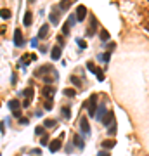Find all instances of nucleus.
<instances>
[{"label":"nucleus","mask_w":149,"mask_h":156,"mask_svg":"<svg viewBox=\"0 0 149 156\" xmlns=\"http://www.w3.org/2000/svg\"><path fill=\"white\" fill-rule=\"evenodd\" d=\"M70 82H73V85H75V87H80V85H81V82H80L76 76H71V78H70Z\"/></svg>","instance_id":"cd10ccee"},{"label":"nucleus","mask_w":149,"mask_h":156,"mask_svg":"<svg viewBox=\"0 0 149 156\" xmlns=\"http://www.w3.org/2000/svg\"><path fill=\"white\" fill-rule=\"evenodd\" d=\"M0 16H2L4 19H9L11 17V11L9 9H2V11H0Z\"/></svg>","instance_id":"5701e85b"},{"label":"nucleus","mask_w":149,"mask_h":156,"mask_svg":"<svg viewBox=\"0 0 149 156\" xmlns=\"http://www.w3.org/2000/svg\"><path fill=\"white\" fill-rule=\"evenodd\" d=\"M99 37H101V40H102V42H108V40H109V33L106 31V30H101Z\"/></svg>","instance_id":"412c9836"},{"label":"nucleus","mask_w":149,"mask_h":156,"mask_svg":"<svg viewBox=\"0 0 149 156\" xmlns=\"http://www.w3.org/2000/svg\"><path fill=\"white\" fill-rule=\"evenodd\" d=\"M66 153H73V144H68L66 146Z\"/></svg>","instance_id":"e433bc0d"},{"label":"nucleus","mask_w":149,"mask_h":156,"mask_svg":"<svg viewBox=\"0 0 149 156\" xmlns=\"http://www.w3.org/2000/svg\"><path fill=\"white\" fill-rule=\"evenodd\" d=\"M95 30H97V23H95V17H94V16H90V28H89L87 35H89V37H92V35L95 33Z\"/></svg>","instance_id":"9d476101"},{"label":"nucleus","mask_w":149,"mask_h":156,"mask_svg":"<svg viewBox=\"0 0 149 156\" xmlns=\"http://www.w3.org/2000/svg\"><path fill=\"white\" fill-rule=\"evenodd\" d=\"M62 116H64L66 120H70V118H71V111H70V108H66V106L62 108Z\"/></svg>","instance_id":"4be33fe9"},{"label":"nucleus","mask_w":149,"mask_h":156,"mask_svg":"<svg viewBox=\"0 0 149 156\" xmlns=\"http://www.w3.org/2000/svg\"><path fill=\"white\" fill-rule=\"evenodd\" d=\"M70 28H71V25H70L68 21H66V25L62 26V35H68V33H70Z\"/></svg>","instance_id":"a878e982"},{"label":"nucleus","mask_w":149,"mask_h":156,"mask_svg":"<svg viewBox=\"0 0 149 156\" xmlns=\"http://www.w3.org/2000/svg\"><path fill=\"white\" fill-rule=\"evenodd\" d=\"M14 45H16V47H23V45H25L23 31H21L19 28H16V31H14Z\"/></svg>","instance_id":"f03ea898"},{"label":"nucleus","mask_w":149,"mask_h":156,"mask_svg":"<svg viewBox=\"0 0 149 156\" xmlns=\"http://www.w3.org/2000/svg\"><path fill=\"white\" fill-rule=\"evenodd\" d=\"M30 102H31V101H30V99H26V101L23 102V108H28V106H30Z\"/></svg>","instance_id":"ea45409f"},{"label":"nucleus","mask_w":149,"mask_h":156,"mask_svg":"<svg viewBox=\"0 0 149 156\" xmlns=\"http://www.w3.org/2000/svg\"><path fill=\"white\" fill-rule=\"evenodd\" d=\"M87 68H89L92 73H97V71H99V68H95V64H94V62H90V61L87 62Z\"/></svg>","instance_id":"b1692460"},{"label":"nucleus","mask_w":149,"mask_h":156,"mask_svg":"<svg viewBox=\"0 0 149 156\" xmlns=\"http://www.w3.org/2000/svg\"><path fill=\"white\" fill-rule=\"evenodd\" d=\"M28 2H30V4H33V2H36V0H28Z\"/></svg>","instance_id":"79ce46f5"},{"label":"nucleus","mask_w":149,"mask_h":156,"mask_svg":"<svg viewBox=\"0 0 149 156\" xmlns=\"http://www.w3.org/2000/svg\"><path fill=\"white\" fill-rule=\"evenodd\" d=\"M83 108H87V111H89L90 116H95V113H97L95 109H99V108H97V94H92L90 99L83 104Z\"/></svg>","instance_id":"f257e3e1"},{"label":"nucleus","mask_w":149,"mask_h":156,"mask_svg":"<svg viewBox=\"0 0 149 156\" xmlns=\"http://www.w3.org/2000/svg\"><path fill=\"white\" fill-rule=\"evenodd\" d=\"M40 144H42V146H49V144H50L49 135H44V137H42V139H40Z\"/></svg>","instance_id":"393cba45"},{"label":"nucleus","mask_w":149,"mask_h":156,"mask_svg":"<svg viewBox=\"0 0 149 156\" xmlns=\"http://www.w3.org/2000/svg\"><path fill=\"white\" fill-rule=\"evenodd\" d=\"M62 139H64V135H61L59 139H54V141L49 144V149H50V153H57V151L61 149V146H62Z\"/></svg>","instance_id":"7ed1b4c3"},{"label":"nucleus","mask_w":149,"mask_h":156,"mask_svg":"<svg viewBox=\"0 0 149 156\" xmlns=\"http://www.w3.org/2000/svg\"><path fill=\"white\" fill-rule=\"evenodd\" d=\"M85 16H87V7H85V5H78V9H76V21H83Z\"/></svg>","instance_id":"6e6552de"},{"label":"nucleus","mask_w":149,"mask_h":156,"mask_svg":"<svg viewBox=\"0 0 149 156\" xmlns=\"http://www.w3.org/2000/svg\"><path fill=\"white\" fill-rule=\"evenodd\" d=\"M50 23L52 25H59V12H50Z\"/></svg>","instance_id":"f3484780"},{"label":"nucleus","mask_w":149,"mask_h":156,"mask_svg":"<svg viewBox=\"0 0 149 156\" xmlns=\"http://www.w3.org/2000/svg\"><path fill=\"white\" fill-rule=\"evenodd\" d=\"M12 115H14L16 118H21V111H19V109H17V111H12Z\"/></svg>","instance_id":"4c0bfd02"},{"label":"nucleus","mask_w":149,"mask_h":156,"mask_svg":"<svg viewBox=\"0 0 149 156\" xmlns=\"http://www.w3.org/2000/svg\"><path fill=\"white\" fill-rule=\"evenodd\" d=\"M44 123H45V127H47V128H52V127H54L57 121H56V120H45Z\"/></svg>","instance_id":"bb28decb"},{"label":"nucleus","mask_w":149,"mask_h":156,"mask_svg":"<svg viewBox=\"0 0 149 156\" xmlns=\"http://www.w3.org/2000/svg\"><path fill=\"white\" fill-rule=\"evenodd\" d=\"M109 57H111V54H109V52H104V54L101 56V59H102L104 62H108V61H109Z\"/></svg>","instance_id":"7c9ffc66"},{"label":"nucleus","mask_w":149,"mask_h":156,"mask_svg":"<svg viewBox=\"0 0 149 156\" xmlns=\"http://www.w3.org/2000/svg\"><path fill=\"white\" fill-rule=\"evenodd\" d=\"M19 123H21V125H28V123H30V120H28V118H25V116H21V118H19Z\"/></svg>","instance_id":"2f4dec72"},{"label":"nucleus","mask_w":149,"mask_h":156,"mask_svg":"<svg viewBox=\"0 0 149 156\" xmlns=\"http://www.w3.org/2000/svg\"><path fill=\"white\" fill-rule=\"evenodd\" d=\"M80 128H81V132L85 133V135H89V133H90V125H89L87 118H81L80 120Z\"/></svg>","instance_id":"0eeeda50"},{"label":"nucleus","mask_w":149,"mask_h":156,"mask_svg":"<svg viewBox=\"0 0 149 156\" xmlns=\"http://www.w3.org/2000/svg\"><path fill=\"white\" fill-rule=\"evenodd\" d=\"M47 73H54V68H52L50 64H44L40 70H36V71H35V75H36V76H40V75H47Z\"/></svg>","instance_id":"423d86ee"},{"label":"nucleus","mask_w":149,"mask_h":156,"mask_svg":"<svg viewBox=\"0 0 149 156\" xmlns=\"http://www.w3.org/2000/svg\"><path fill=\"white\" fill-rule=\"evenodd\" d=\"M61 47L59 45H56V47H52V54H50V57L54 59V61H57V59H61Z\"/></svg>","instance_id":"9b49d317"},{"label":"nucleus","mask_w":149,"mask_h":156,"mask_svg":"<svg viewBox=\"0 0 149 156\" xmlns=\"http://www.w3.org/2000/svg\"><path fill=\"white\" fill-rule=\"evenodd\" d=\"M115 47H116V43H115V42H113V43H109V45H108V49H109V50H113Z\"/></svg>","instance_id":"a19ab883"},{"label":"nucleus","mask_w":149,"mask_h":156,"mask_svg":"<svg viewBox=\"0 0 149 156\" xmlns=\"http://www.w3.org/2000/svg\"><path fill=\"white\" fill-rule=\"evenodd\" d=\"M101 121H102V125H104V127H111V123L115 121V113H113L111 109H108V113L104 115V118H102Z\"/></svg>","instance_id":"39448f33"},{"label":"nucleus","mask_w":149,"mask_h":156,"mask_svg":"<svg viewBox=\"0 0 149 156\" xmlns=\"http://www.w3.org/2000/svg\"><path fill=\"white\" fill-rule=\"evenodd\" d=\"M31 21H33V16H31V12L28 11V12L25 14V17H23V25L30 28V25H31Z\"/></svg>","instance_id":"f8f14e48"},{"label":"nucleus","mask_w":149,"mask_h":156,"mask_svg":"<svg viewBox=\"0 0 149 156\" xmlns=\"http://www.w3.org/2000/svg\"><path fill=\"white\" fill-rule=\"evenodd\" d=\"M19 101L17 99H12V101H9V108H11V111H17L19 109Z\"/></svg>","instance_id":"2eb2a0df"},{"label":"nucleus","mask_w":149,"mask_h":156,"mask_svg":"<svg viewBox=\"0 0 149 156\" xmlns=\"http://www.w3.org/2000/svg\"><path fill=\"white\" fill-rule=\"evenodd\" d=\"M44 108H45L47 111H50V109H52V99H47L45 104H44Z\"/></svg>","instance_id":"c85d7f7f"},{"label":"nucleus","mask_w":149,"mask_h":156,"mask_svg":"<svg viewBox=\"0 0 149 156\" xmlns=\"http://www.w3.org/2000/svg\"><path fill=\"white\" fill-rule=\"evenodd\" d=\"M31 45H33V47H36V45H38V37H36V38H33V40H31Z\"/></svg>","instance_id":"58836bf2"},{"label":"nucleus","mask_w":149,"mask_h":156,"mask_svg":"<svg viewBox=\"0 0 149 156\" xmlns=\"http://www.w3.org/2000/svg\"><path fill=\"white\" fill-rule=\"evenodd\" d=\"M57 40H59V47L62 49V47H64V38H62V37H57Z\"/></svg>","instance_id":"f704fd0d"},{"label":"nucleus","mask_w":149,"mask_h":156,"mask_svg":"<svg viewBox=\"0 0 149 156\" xmlns=\"http://www.w3.org/2000/svg\"><path fill=\"white\" fill-rule=\"evenodd\" d=\"M76 43L80 45V49H85V47H87V42H83L81 38H76Z\"/></svg>","instance_id":"c756f323"},{"label":"nucleus","mask_w":149,"mask_h":156,"mask_svg":"<svg viewBox=\"0 0 149 156\" xmlns=\"http://www.w3.org/2000/svg\"><path fill=\"white\" fill-rule=\"evenodd\" d=\"M97 156H111V154H109V151H99Z\"/></svg>","instance_id":"72a5a7b5"},{"label":"nucleus","mask_w":149,"mask_h":156,"mask_svg":"<svg viewBox=\"0 0 149 156\" xmlns=\"http://www.w3.org/2000/svg\"><path fill=\"white\" fill-rule=\"evenodd\" d=\"M73 144L78 146L80 149H83V146H85V142H83V139H81L80 135H75V137H73Z\"/></svg>","instance_id":"ddd939ff"},{"label":"nucleus","mask_w":149,"mask_h":156,"mask_svg":"<svg viewBox=\"0 0 149 156\" xmlns=\"http://www.w3.org/2000/svg\"><path fill=\"white\" fill-rule=\"evenodd\" d=\"M35 133H36V135H42V133H44V127H36L35 128Z\"/></svg>","instance_id":"473e14b6"},{"label":"nucleus","mask_w":149,"mask_h":156,"mask_svg":"<svg viewBox=\"0 0 149 156\" xmlns=\"http://www.w3.org/2000/svg\"><path fill=\"white\" fill-rule=\"evenodd\" d=\"M47 33H49V25H44L40 28V31H38V38H44Z\"/></svg>","instance_id":"dca6fc26"},{"label":"nucleus","mask_w":149,"mask_h":156,"mask_svg":"<svg viewBox=\"0 0 149 156\" xmlns=\"http://www.w3.org/2000/svg\"><path fill=\"white\" fill-rule=\"evenodd\" d=\"M116 132V125H113V127H109V135H113V133Z\"/></svg>","instance_id":"c9c22d12"},{"label":"nucleus","mask_w":149,"mask_h":156,"mask_svg":"<svg viewBox=\"0 0 149 156\" xmlns=\"http://www.w3.org/2000/svg\"><path fill=\"white\" fill-rule=\"evenodd\" d=\"M62 94H64L66 97H75V96H76V90H75V88H64V90H62Z\"/></svg>","instance_id":"a211bd4d"},{"label":"nucleus","mask_w":149,"mask_h":156,"mask_svg":"<svg viewBox=\"0 0 149 156\" xmlns=\"http://www.w3.org/2000/svg\"><path fill=\"white\" fill-rule=\"evenodd\" d=\"M146 28H147V30H149V23H147V26H146Z\"/></svg>","instance_id":"37998d69"},{"label":"nucleus","mask_w":149,"mask_h":156,"mask_svg":"<svg viewBox=\"0 0 149 156\" xmlns=\"http://www.w3.org/2000/svg\"><path fill=\"white\" fill-rule=\"evenodd\" d=\"M115 146H116V142H115L113 139H106V141L101 142V147H102V149H113Z\"/></svg>","instance_id":"1a4fd4ad"},{"label":"nucleus","mask_w":149,"mask_h":156,"mask_svg":"<svg viewBox=\"0 0 149 156\" xmlns=\"http://www.w3.org/2000/svg\"><path fill=\"white\" fill-rule=\"evenodd\" d=\"M106 113H108V109H106V108H102V106H101V108H99V113L95 115V118H97V120H102Z\"/></svg>","instance_id":"aec40b11"},{"label":"nucleus","mask_w":149,"mask_h":156,"mask_svg":"<svg viewBox=\"0 0 149 156\" xmlns=\"http://www.w3.org/2000/svg\"><path fill=\"white\" fill-rule=\"evenodd\" d=\"M71 5V0H61V4H59V9L61 11H68Z\"/></svg>","instance_id":"4468645a"},{"label":"nucleus","mask_w":149,"mask_h":156,"mask_svg":"<svg viewBox=\"0 0 149 156\" xmlns=\"http://www.w3.org/2000/svg\"><path fill=\"white\" fill-rule=\"evenodd\" d=\"M56 94V88L52 85H45V87H42V96H44L45 99H52Z\"/></svg>","instance_id":"20e7f679"},{"label":"nucleus","mask_w":149,"mask_h":156,"mask_svg":"<svg viewBox=\"0 0 149 156\" xmlns=\"http://www.w3.org/2000/svg\"><path fill=\"white\" fill-rule=\"evenodd\" d=\"M23 96H25L26 99H30V101H31V99H33V88H31V87H28L26 90H23Z\"/></svg>","instance_id":"6ab92c4d"}]
</instances>
